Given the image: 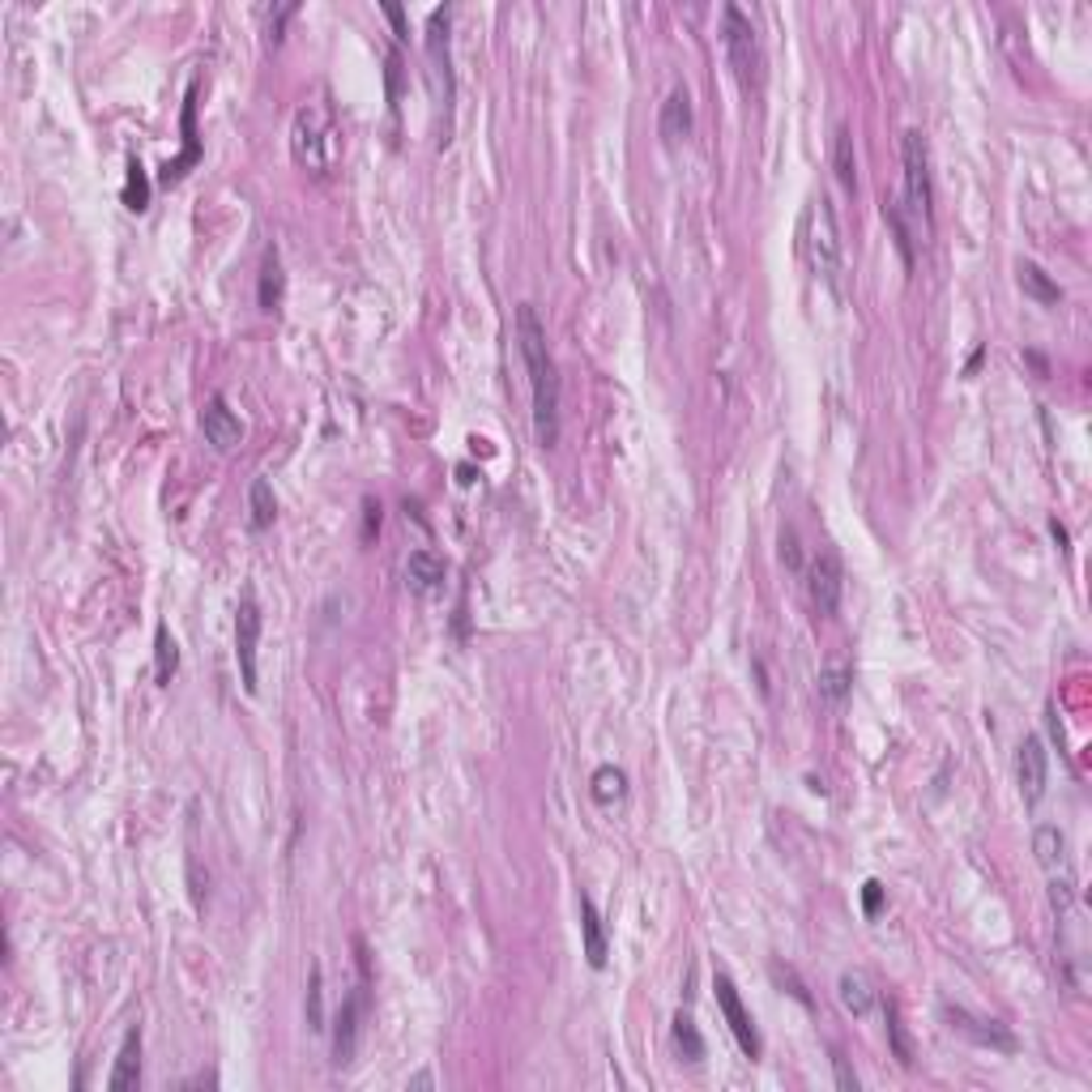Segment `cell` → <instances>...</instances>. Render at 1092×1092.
I'll return each mask as SVG.
<instances>
[{
  "instance_id": "6da1fadb",
  "label": "cell",
  "mask_w": 1092,
  "mask_h": 1092,
  "mask_svg": "<svg viewBox=\"0 0 1092 1092\" xmlns=\"http://www.w3.org/2000/svg\"><path fill=\"white\" fill-rule=\"evenodd\" d=\"M517 346L529 371V388H533V436L542 448H555L560 440V367L546 346V329L538 321L533 303H517Z\"/></svg>"
},
{
  "instance_id": "7a4b0ae2",
  "label": "cell",
  "mask_w": 1092,
  "mask_h": 1092,
  "mask_svg": "<svg viewBox=\"0 0 1092 1092\" xmlns=\"http://www.w3.org/2000/svg\"><path fill=\"white\" fill-rule=\"evenodd\" d=\"M803 252L815 269L820 282H828L832 290H841V278H845V248H841V226H836V209L832 201L820 193L811 205H807V218H803Z\"/></svg>"
},
{
  "instance_id": "3957f363",
  "label": "cell",
  "mask_w": 1092,
  "mask_h": 1092,
  "mask_svg": "<svg viewBox=\"0 0 1092 1092\" xmlns=\"http://www.w3.org/2000/svg\"><path fill=\"white\" fill-rule=\"evenodd\" d=\"M333 137H338V133H333V120H329L325 107H317V103L299 107V112H295V128H290L295 163L307 167V171H317V176H325L329 163H333V149H338Z\"/></svg>"
},
{
  "instance_id": "277c9868",
  "label": "cell",
  "mask_w": 1092,
  "mask_h": 1092,
  "mask_svg": "<svg viewBox=\"0 0 1092 1092\" xmlns=\"http://www.w3.org/2000/svg\"><path fill=\"white\" fill-rule=\"evenodd\" d=\"M448 26H452V9H431L427 18V82H431V99L436 112H444V128L452 116V99H457V77H452V47H448Z\"/></svg>"
},
{
  "instance_id": "5b68a950",
  "label": "cell",
  "mask_w": 1092,
  "mask_h": 1092,
  "mask_svg": "<svg viewBox=\"0 0 1092 1092\" xmlns=\"http://www.w3.org/2000/svg\"><path fill=\"white\" fill-rule=\"evenodd\" d=\"M901 163H905V201L909 214L922 218L926 226H934V180H930V149L926 137L917 128H909L901 137Z\"/></svg>"
},
{
  "instance_id": "8992f818",
  "label": "cell",
  "mask_w": 1092,
  "mask_h": 1092,
  "mask_svg": "<svg viewBox=\"0 0 1092 1092\" xmlns=\"http://www.w3.org/2000/svg\"><path fill=\"white\" fill-rule=\"evenodd\" d=\"M722 43H726V60H730V68L739 77V86H755L760 68H764V56H760V39H755L751 18L739 5L722 9Z\"/></svg>"
},
{
  "instance_id": "52a82bcc",
  "label": "cell",
  "mask_w": 1092,
  "mask_h": 1092,
  "mask_svg": "<svg viewBox=\"0 0 1092 1092\" xmlns=\"http://www.w3.org/2000/svg\"><path fill=\"white\" fill-rule=\"evenodd\" d=\"M257 645H261V606H257V593L244 589L240 598V610H236V662H240V679H244V691L257 695Z\"/></svg>"
},
{
  "instance_id": "ba28073f",
  "label": "cell",
  "mask_w": 1092,
  "mask_h": 1092,
  "mask_svg": "<svg viewBox=\"0 0 1092 1092\" xmlns=\"http://www.w3.org/2000/svg\"><path fill=\"white\" fill-rule=\"evenodd\" d=\"M944 1020H948L952 1033H960V1037H969L973 1046H986V1050H1003V1054H1011V1050L1020 1046L1016 1033H1011L1007 1025L986 1020V1016H973V1011L952 1007V1003H944Z\"/></svg>"
},
{
  "instance_id": "9c48e42d",
  "label": "cell",
  "mask_w": 1092,
  "mask_h": 1092,
  "mask_svg": "<svg viewBox=\"0 0 1092 1092\" xmlns=\"http://www.w3.org/2000/svg\"><path fill=\"white\" fill-rule=\"evenodd\" d=\"M363 1011H367V982L355 986L342 998V1007H338V1020H333V1067H350L355 1063L359 1033H363Z\"/></svg>"
},
{
  "instance_id": "30bf717a",
  "label": "cell",
  "mask_w": 1092,
  "mask_h": 1092,
  "mask_svg": "<svg viewBox=\"0 0 1092 1092\" xmlns=\"http://www.w3.org/2000/svg\"><path fill=\"white\" fill-rule=\"evenodd\" d=\"M803 577H807V598H811V606H815L820 614H836L841 589H845V572H841L836 551H820V555L803 568Z\"/></svg>"
},
{
  "instance_id": "8fae6325",
  "label": "cell",
  "mask_w": 1092,
  "mask_h": 1092,
  "mask_svg": "<svg viewBox=\"0 0 1092 1092\" xmlns=\"http://www.w3.org/2000/svg\"><path fill=\"white\" fill-rule=\"evenodd\" d=\"M1046 782H1050V760H1046V743L1037 734L1020 739L1016 747V786L1025 807H1037L1046 798Z\"/></svg>"
},
{
  "instance_id": "7c38bea8",
  "label": "cell",
  "mask_w": 1092,
  "mask_h": 1092,
  "mask_svg": "<svg viewBox=\"0 0 1092 1092\" xmlns=\"http://www.w3.org/2000/svg\"><path fill=\"white\" fill-rule=\"evenodd\" d=\"M713 990H717V1007H722V1016H726V1025H730V1033H734L739 1050H743L747 1058H760V1050H764V1046H760V1029H755V1020H751V1011L743 1007V998H739L734 982H730L726 973H717Z\"/></svg>"
},
{
  "instance_id": "4fadbf2b",
  "label": "cell",
  "mask_w": 1092,
  "mask_h": 1092,
  "mask_svg": "<svg viewBox=\"0 0 1092 1092\" xmlns=\"http://www.w3.org/2000/svg\"><path fill=\"white\" fill-rule=\"evenodd\" d=\"M201 431H205V440H209L218 452L240 448V440H244V423L236 419V410L226 406L222 393H214V398L205 402V410H201Z\"/></svg>"
},
{
  "instance_id": "5bb4252c",
  "label": "cell",
  "mask_w": 1092,
  "mask_h": 1092,
  "mask_svg": "<svg viewBox=\"0 0 1092 1092\" xmlns=\"http://www.w3.org/2000/svg\"><path fill=\"white\" fill-rule=\"evenodd\" d=\"M1033 853L1050 879H1071V853H1067V836L1054 824H1042L1033 832Z\"/></svg>"
},
{
  "instance_id": "9a60e30c",
  "label": "cell",
  "mask_w": 1092,
  "mask_h": 1092,
  "mask_svg": "<svg viewBox=\"0 0 1092 1092\" xmlns=\"http://www.w3.org/2000/svg\"><path fill=\"white\" fill-rule=\"evenodd\" d=\"M691 124H695V112H691V95L683 86H674L662 103V116H658V133L666 145H679L683 137H691Z\"/></svg>"
},
{
  "instance_id": "2e32d148",
  "label": "cell",
  "mask_w": 1092,
  "mask_h": 1092,
  "mask_svg": "<svg viewBox=\"0 0 1092 1092\" xmlns=\"http://www.w3.org/2000/svg\"><path fill=\"white\" fill-rule=\"evenodd\" d=\"M581 939H585V960L589 969H606V956H610V944H606V926H602V913L589 896H581Z\"/></svg>"
},
{
  "instance_id": "e0dca14e",
  "label": "cell",
  "mask_w": 1092,
  "mask_h": 1092,
  "mask_svg": "<svg viewBox=\"0 0 1092 1092\" xmlns=\"http://www.w3.org/2000/svg\"><path fill=\"white\" fill-rule=\"evenodd\" d=\"M137 1084H141V1029L133 1025L128 1037H124V1046H120V1054H116V1067H112V1075H107V1088H112V1092H124V1088H137Z\"/></svg>"
},
{
  "instance_id": "ac0fdd59",
  "label": "cell",
  "mask_w": 1092,
  "mask_h": 1092,
  "mask_svg": "<svg viewBox=\"0 0 1092 1092\" xmlns=\"http://www.w3.org/2000/svg\"><path fill=\"white\" fill-rule=\"evenodd\" d=\"M197 159H201V141H197V107H193V90H188V103H184V154L163 167L159 180H163V184H180L184 171H188Z\"/></svg>"
},
{
  "instance_id": "d6986e66",
  "label": "cell",
  "mask_w": 1092,
  "mask_h": 1092,
  "mask_svg": "<svg viewBox=\"0 0 1092 1092\" xmlns=\"http://www.w3.org/2000/svg\"><path fill=\"white\" fill-rule=\"evenodd\" d=\"M406 585H410L419 598L436 593V589L444 585V560H440L436 551H414V555L406 560Z\"/></svg>"
},
{
  "instance_id": "ffe728a7",
  "label": "cell",
  "mask_w": 1092,
  "mask_h": 1092,
  "mask_svg": "<svg viewBox=\"0 0 1092 1092\" xmlns=\"http://www.w3.org/2000/svg\"><path fill=\"white\" fill-rule=\"evenodd\" d=\"M1016 282H1020V290H1025L1033 303H1042V307H1054V303L1063 299V286H1058L1037 261H1020V265H1016Z\"/></svg>"
},
{
  "instance_id": "44dd1931",
  "label": "cell",
  "mask_w": 1092,
  "mask_h": 1092,
  "mask_svg": "<svg viewBox=\"0 0 1092 1092\" xmlns=\"http://www.w3.org/2000/svg\"><path fill=\"white\" fill-rule=\"evenodd\" d=\"M836 998H841V1007L849 1011L853 1020L871 1016V1007H875V990H871V982H867L863 973H841V982H836Z\"/></svg>"
},
{
  "instance_id": "7402d4cb",
  "label": "cell",
  "mask_w": 1092,
  "mask_h": 1092,
  "mask_svg": "<svg viewBox=\"0 0 1092 1092\" xmlns=\"http://www.w3.org/2000/svg\"><path fill=\"white\" fill-rule=\"evenodd\" d=\"M589 794H593L598 807L623 803V798H628V776H623V768H614V764H602L593 772V782H589Z\"/></svg>"
},
{
  "instance_id": "603a6c76",
  "label": "cell",
  "mask_w": 1092,
  "mask_h": 1092,
  "mask_svg": "<svg viewBox=\"0 0 1092 1092\" xmlns=\"http://www.w3.org/2000/svg\"><path fill=\"white\" fill-rule=\"evenodd\" d=\"M832 171L841 180L845 193L857 188V159H853V133L849 128H836V145H832Z\"/></svg>"
},
{
  "instance_id": "cb8c5ba5",
  "label": "cell",
  "mask_w": 1092,
  "mask_h": 1092,
  "mask_svg": "<svg viewBox=\"0 0 1092 1092\" xmlns=\"http://www.w3.org/2000/svg\"><path fill=\"white\" fill-rule=\"evenodd\" d=\"M303 1016H307V1029H311V1033H325V1029H329V1025H325V973H321V965H311Z\"/></svg>"
},
{
  "instance_id": "d4e9b609",
  "label": "cell",
  "mask_w": 1092,
  "mask_h": 1092,
  "mask_svg": "<svg viewBox=\"0 0 1092 1092\" xmlns=\"http://www.w3.org/2000/svg\"><path fill=\"white\" fill-rule=\"evenodd\" d=\"M282 286H286V278H282V261H278V252L269 248L265 261H261V286H257V299H261L265 311H274V307L282 303Z\"/></svg>"
},
{
  "instance_id": "484cf974",
  "label": "cell",
  "mask_w": 1092,
  "mask_h": 1092,
  "mask_svg": "<svg viewBox=\"0 0 1092 1092\" xmlns=\"http://www.w3.org/2000/svg\"><path fill=\"white\" fill-rule=\"evenodd\" d=\"M248 512H252V529H269V525H274L278 500H274L269 479H252V487H248Z\"/></svg>"
},
{
  "instance_id": "4316f807",
  "label": "cell",
  "mask_w": 1092,
  "mask_h": 1092,
  "mask_svg": "<svg viewBox=\"0 0 1092 1092\" xmlns=\"http://www.w3.org/2000/svg\"><path fill=\"white\" fill-rule=\"evenodd\" d=\"M176 666H180V649H176L171 632L159 623V628H154V674H159V683H171Z\"/></svg>"
},
{
  "instance_id": "83f0119b",
  "label": "cell",
  "mask_w": 1092,
  "mask_h": 1092,
  "mask_svg": "<svg viewBox=\"0 0 1092 1092\" xmlns=\"http://www.w3.org/2000/svg\"><path fill=\"white\" fill-rule=\"evenodd\" d=\"M815 687H820V700H828V705H841V700L853 691V670H849V666H824L820 679H815Z\"/></svg>"
},
{
  "instance_id": "f1b7e54d",
  "label": "cell",
  "mask_w": 1092,
  "mask_h": 1092,
  "mask_svg": "<svg viewBox=\"0 0 1092 1092\" xmlns=\"http://www.w3.org/2000/svg\"><path fill=\"white\" fill-rule=\"evenodd\" d=\"M884 1020H888V1042H892L896 1063H901V1067H913V1042H909V1033H905V1025H901V1007H896L892 998L884 1003Z\"/></svg>"
},
{
  "instance_id": "f546056e",
  "label": "cell",
  "mask_w": 1092,
  "mask_h": 1092,
  "mask_svg": "<svg viewBox=\"0 0 1092 1092\" xmlns=\"http://www.w3.org/2000/svg\"><path fill=\"white\" fill-rule=\"evenodd\" d=\"M674 1046H679V1054L687 1058V1063H700L705 1058V1037H700V1029H695V1020L691 1016H674Z\"/></svg>"
},
{
  "instance_id": "4dcf8cb0",
  "label": "cell",
  "mask_w": 1092,
  "mask_h": 1092,
  "mask_svg": "<svg viewBox=\"0 0 1092 1092\" xmlns=\"http://www.w3.org/2000/svg\"><path fill=\"white\" fill-rule=\"evenodd\" d=\"M124 205H128V209H137V214H141V209H145V205H149V176H145V167H141V163H137V159H133V163H128V184H124Z\"/></svg>"
},
{
  "instance_id": "1f68e13d",
  "label": "cell",
  "mask_w": 1092,
  "mask_h": 1092,
  "mask_svg": "<svg viewBox=\"0 0 1092 1092\" xmlns=\"http://www.w3.org/2000/svg\"><path fill=\"white\" fill-rule=\"evenodd\" d=\"M884 218L892 222V230H896V244H901V257H905V265L913 269V240H909V226H905V218H901L896 201H884Z\"/></svg>"
},
{
  "instance_id": "d6a6232c",
  "label": "cell",
  "mask_w": 1092,
  "mask_h": 1092,
  "mask_svg": "<svg viewBox=\"0 0 1092 1092\" xmlns=\"http://www.w3.org/2000/svg\"><path fill=\"white\" fill-rule=\"evenodd\" d=\"M782 560H786V568L803 572V551H798V533L794 529H782Z\"/></svg>"
},
{
  "instance_id": "836d02e7",
  "label": "cell",
  "mask_w": 1092,
  "mask_h": 1092,
  "mask_svg": "<svg viewBox=\"0 0 1092 1092\" xmlns=\"http://www.w3.org/2000/svg\"><path fill=\"white\" fill-rule=\"evenodd\" d=\"M772 977H776V982H782V986H790V994H794V998H798L803 1007H811V994H807V986H803V982L794 977V969H782V965H772Z\"/></svg>"
},
{
  "instance_id": "e575fe53",
  "label": "cell",
  "mask_w": 1092,
  "mask_h": 1092,
  "mask_svg": "<svg viewBox=\"0 0 1092 1092\" xmlns=\"http://www.w3.org/2000/svg\"><path fill=\"white\" fill-rule=\"evenodd\" d=\"M879 909H884V884H879V879H867V884H863V913H867V917H879Z\"/></svg>"
},
{
  "instance_id": "d590c367",
  "label": "cell",
  "mask_w": 1092,
  "mask_h": 1092,
  "mask_svg": "<svg viewBox=\"0 0 1092 1092\" xmlns=\"http://www.w3.org/2000/svg\"><path fill=\"white\" fill-rule=\"evenodd\" d=\"M832 1071H836V1084H841L845 1092H857V1071L841 1058V1050H832Z\"/></svg>"
},
{
  "instance_id": "8d00e7d4",
  "label": "cell",
  "mask_w": 1092,
  "mask_h": 1092,
  "mask_svg": "<svg viewBox=\"0 0 1092 1092\" xmlns=\"http://www.w3.org/2000/svg\"><path fill=\"white\" fill-rule=\"evenodd\" d=\"M376 529H380V504H363V542H371L376 538Z\"/></svg>"
},
{
  "instance_id": "74e56055",
  "label": "cell",
  "mask_w": 1092,
  "mask_h": 1092,
  "mask_svg": "<svg viewBox=\"0 0 1092 1092\" xmlns=\"http://www.w3.org/2000/svg\"><path fill=\"white\" fill-rule=\"evenodd\" d=\"M384 18H388V22H393L398 39H410V26H406V14H402V5H384Z\"/></svg>"
},
{
  "instance_id": "f35d334b",
  "label": "cell",
  "mask_w": 1092,
  "mask_h": 1092,
  "mask_svg": "<svg viewBox=\"0 0 1092 1092\" xmlns=\"http://www.w3.org/2000/svg\"><path fill=\"white\" fill-rule=\"evenodd\" d=\"M295 9H299V5H282V9L269 18V35H274V43L282 39V26H286V18H295Z\"/></svg>"
},
{
  "instance_id": "ab89813d",
  "label": "cell",
  "mask_w": 1092,
  "mask_h": 1092,
  "mask_svg": "<svg viewBox=\"0 0 1092 1092\" xmlns=\"http://www.w3.org/2000/svg\"><path fill=\"white\" fill-rule=\"evenodd\" d=\"M1050 533H1054V542H1058V546H1063V551H1067V529H1063V525H1058V521H1050Z\"/></svg>"
}]
</instances>
